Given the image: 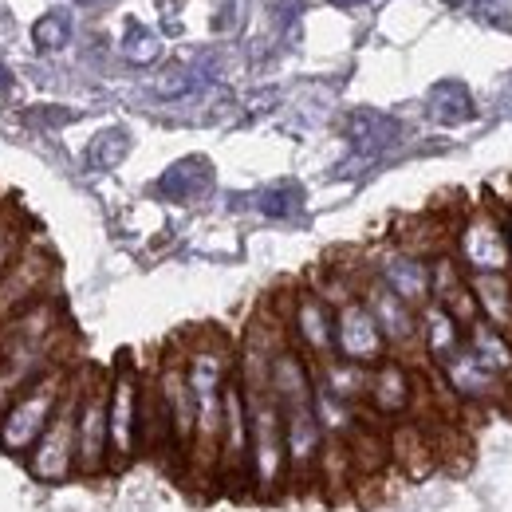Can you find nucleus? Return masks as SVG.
Here are the masks:
<instances>
[{
    "label": "nucleus",
    "instance_id": "cd10ccee",
    "mask_svg": "<svg viewBox=\"0 0 512 512\" xmlns=\"http://www.w3.org/2000/svg\"><path fill=\"white\" fill-rule=\"evenodd\" d=\"M205 79L197 75V71H174V75H166L162 83H158V95L162 99H182V95H190V91H197Z\"/></svg>",
    "mask_w": 512,
    "mask_h": 512
},
{
    "label": "nucleus",
    "instance_id": "4be33fe9",
    "mask_svg": "<svg viewBox=\"0 0 512 512\" xmlns=\"http://www.w3.org/2000/svg\"><path fill=\"white\" fill-rule=\"evenodd\" d=\"M473 304L493 323H505L512 316V288L505 276H473Z\"/></svg>",
    "mask_w": 512,
    "mask_h": 512
},
{
    "label": "nucleus",
    "instance_id": "a878e982",
    "mask_svg": "<svg viewBox=\"0 0 512 512\" xmlns=\"http://www.w3.org/2000/svg\"><path fill=\"white\" fill-rule=\"evenodd\" d=\"M67 36H71V20H67L64 8H52L44 20H36V28H32V40H36V48L40 52H60L67 44Z\"/></svg>",
    "mask_w": 512,
    "mask_h": 512
},
{
    "label": "nucleus",
    "instance_id": "7ed1b4c3",
    "mask_svg": "<svg viewBox=\"0 0 512 512\" xmlns=\"http://www.w3.org/2000/svg\"><path fill=\"white\" fill-rule=\"evenodd\" d=\"M75 406H79V386L71 383L56 418L48 422L40 442L28 449V473L44 485H64L75 477Z\"/></svg>",
    "mask_w": 512,
    "mask_h": 512
},
{
    "label": "nucleus",
    "instance_id": "9b49d317",
    "mask_svg": "<svg viewBox=\"0 0 512 512\" xmlns=\"http://www.w3.org/2000/svg\"><path fill=\"white\" fill-rule=\"evenodd\" d=\"M162 410H166V422H170V434H174V449L178 453H190L193 442V426H197V406H193V390L186 379V363H166L158 386H154Z\"/></svg>",
    "mask_w": 512,
    "mask_h": 512
},
{
    "label": "nucleus",
    "instance_id": "2f4dec72",
    "mask_svg": "<svg viewBox=\"0 0 512 512\" xmlns=\"http://www.w3.org/2000/svg\"><path fill=\"white\" fill-rule=\"evenodd\" d=\"M75 4H83V8H91V4H107V0H75Z\"/></svg>",
    "mask_w": 512,
    "mask_h": 512
},
{
    "label": "nucleus",
    "instance_id": "0eeeda50",
    "mask_svg": "<svg viewBox=\"0 0 512 512\" xmlns=\"http://www.w3.org/2000/svg\"><path fill=\"white\" fill-rule=\"evenodd\" d=\"M280 422H284V449H288V481H308L320 465L323 434L316 406L312 402H288L280 406Z\"/></svg>",
    "mask_w": 512,
    "mask_h": 512
},
{
    "label": "nucleus",
    "instance_id": "aec40b11",
    "mask_svg": "<svg viewBox=\"0 0 512 512\" xmlns=\"http://www.w3.org/2000/svg\"><path fill=\"white\" fill-rule=\"evenodd\" d=\"M446 379L461 398H489V394H497V386H501V379H493L465 347H457L446 359Z\"/></svg>",
    "mask_w": 512,
    "mask_h": 512
},
{
    "label": "nucleus",
    "instance_id": "6ab92c4d",
    "mask_svg": "<svg viewBox=\"0 0 512 512\" xmlns=\"http://www.w3.org/2000/svg\"><path fill=\"white\" fill-rule=\"evenodd\" d=\"M465 351H469L493 379H509L512 375V347L493 323H473V335H469V347H465Z\"/></svg>",
    "mask_w": 512,
    "mask_h": 512
},
{
    "label": "nucleus",
    "instance_id": "7c9ffc66",
    "mask_svg": "<svg viewBox=\"0 0 512 512\" xmlns=\"http://www.w3.org/2000/svg\"><path fill=\"white\" fill-rule=\"evenodd\" d=\"M331 4H339V8H355V4H371V0H331Z\"/></svg>",
    "mask_w": 512,
    "mask_h": 512
},
{
    "label": "nucleus",
    "instance_id": "b1692460",
    "mask_svg": "<svg viewBox=\"0 0 512 512\" xmlns=\"http://www.w3.org/2000/svg\"><path fill=\"white\" fill-rule=\"evenodd\" d=\"M256 209H260L264 217H276V221H284V217H296V213L304 209V190H300L296 182H280V186H268V190L256 197Z\"/></svg>",
    "mask_w": 512,
    "mask_h": 512
},
{
    "label": "nucleus",
    "instance_id": "4468645a",
    "mask_svg": "<svg viewBox=\"0 0 512 512\" xmlns=\"http://www.w3.org/2000/svg\"><path fill=\"white\" fill-rule=\"evenodd\" d=\"M379 414L394 418L402 410H410V398H414V386L402 363H379L371 375H367V394H363Z\"/></svg>",
    "mask_w": 512,
    "mask_h": 512
},
{
    "label": "nucleus",
    "instance_id": "20e7f679",
    "mask_svg": "<svg viewBox=\"0 0 512 512\" xmlns=\"http://www.w3.org/2000/svg\"><path fill=\"white\" fill-rule=\"evenodd\" d=\"M107 465H111L107 383L79 386V406H75V473L99 477Z\"/></svg>",
    "mask_w": 512,
    "mask_h": 512
},
{
    "label": "nucleus",
    "instance_id": "9d476101",
    "mask_svg": "<svg viewBox=\"0 0 512 512\" xmlns=\"http://www.w3.org/2000/svg\"><path fill=\"white\" fill-rule=\"evenodd\" d=\"M461 260L465 268H473L477 276H505L512 260L509 249V233L489 217V213H477L465 229H461Z\"/></svg>",
    "mask_w": 512,
    "mask_h": 512
},
{
    "label": "nucleus",
    "instance_id": "6e6552de",
    "mask_svg": "<svg viewBox=\"0 0 512 512\" xmlns=\"http://www.w3.org/2000/svg\"><path fill=\"white\" fill-rule=\"evenodd\" d=\"M217 473H221V477L249 481V406H245V390H241V383L225 386Z\"/></svg>",
    "mask_w": 512,
    "mask_h": 512
},
{
    "label": "nucleus",
    "instance_id": "f3484780",
    "mask_svg": "<svg viewBox=\"0 0 512 512\" xmlns=\"http://www.w3.org/2000/svg\"><path fill=\"white\" fill-rule=\"evenodd\" d=\"M213 186V166L205 162V158H182V162H174L166 174H162V182H158V193L162 197H170V201H193V197H201V193H209Z\"/></svg>",
    "mask_w": 512,
    "mask_h": 512
},
{
    "label": "nucleus",
    "instance_id": "1a4fd4ad",
    "mask_svg": "<svg viewBox=\"0 0 512 512\" xmlns=\"http://www.w3.org/2000/svg\"><path fill=\"white\" fill-rule=\"evenodd\" d=\"M331 335H335V351L343 355V363L367 367V363L383 359L386 339H383V331H379V323H375V316L367 312L363 300H347V304L335 312Z\"/></svg>",
    "mask_w": 512,
    "mask_h": 512
},
{
    "label": "nucleus",
    "instance_id": "39448f33",
    "mask_svg": "<svg viewBox=\"0 0 512 512\" xmlns=\"http://www.w3.org/2000/svg\"><path fill=\"white\" fill-rule=\"evenodd\" d=\"M52 280H56V260L40 245H28L12 260V268L0 276V327L16 320L20 312L36 308L40 300H48Z\"/></svg>",
    "mask_w": 512,
    "mask_h": 512
},
{
    "label": "nucleus",
    "instance_id": "f8f14e48",
    "mask_svg": "<svg viewBox=\"0 0 512 512\" xmlns=\"http://www.w3.org/2000/svg\"><path fill=\"white\" fill-rule=\"evenodd\" d=\"M398 134H402L398 119H390L383 111H355V115L347 119L351 150H355V158H363V162L386 154V150L398 142Z\"/></svg>",
    "mask_w": 512,
    "mask_h": 512
},
{
    "label": "nucleus",
    "instance_id": "f03ea898",
    "mask_svg": "<svg viewBox=\"0 0 512 512\" xmlns=\"http://www.w3.org/2000/svg\"><path fill=\"white\" fill-rule=\"evenodd\" d=\"M245 406H249V481H253L256 493L268 497L288 481V449H284L280 406L268 394V386L245 390Z\"/></svg>",
    "mask_w": 512,
    "mask_h": 512
},
{
    "label": "nucleus",
    "instance_id": "5701e85b",
    "mask_svg": "<svg viewBox=\"0 0 512 512\" xmlns=\"http://www.w3.org/2000/svg\"><path fill=\"white\" fill-rule=\"evenodd\" d=\"M24 249H28V221L12 201H4L0 205V276L12 268V260Z\"/></svg>",
    "mask_w": 512,
    "mask_h": 512
},
{
    "label": "nucleus",
    "instance_id": "ddd939ff",
    "mask_svg": "<svg viewBox=\"0 0 512 512\" xmlns=\"http://www.w3.org/2000/svg\"><path fill=\"white\" fill-rule=\"evenodd\" d=\"M367 312L375 316V323H379V331H383L386 343H410V339H414V331H418V323H414V308H410L406 300H398L383 280H379V284H371V292H367Z\"/></svg>",
    "mask_w": 512,
    "mask_h": 512
},
{
    "label": "nucleus",
    "instance_id": "393cba45",
    "mask_svg": "<svg viewBox=\"0 0 512 512\" xmlns=\"http://www.w3.org/2000/svg\"><path fill=\"white\" fill-rule=\"evenodd\" d=\"M130 154V134L127 130H103L95 142H91V150H87V162L95 166V170H115L123 158Z\"/></svg>",
    "mask_w": 512,
    "mask_h": 512
},
{
    "label": "nucleus",
    "instance_id": "473e14b6",
    "mask_svg": "<svg viewBox=\"0 0 512 512\" xmlns=\"http://www.w3.org/2000/svg\"><path fill=\"white\" fill-rule=\"evenodd\" d=\"M509 249H512V225H509Z\"/></svg>",
    "mask_w": 512,
    "mask_h": 512
},
{
    "label": "nucleus",
    "instance_id": "bb28decb",
    "mask_svg": "<svg viewBox=\"0 0 512 512\" xmlns=\"http://www.w3.org/2000/svg\"><path fill=\"white\" fill-rule=\"evenodd\" d=\"M158 52H162L158 36L150 28H142V24H130L127 36H123V56H127L130 64H154Z\"/></svg>",
    "mask_w": 512,
    "mask_h": 512
},
{
    "label": "nucleus",
    "instance_id": "a211bd4d",
    "mask_svg": "<svg viewBox=\"0 0 512 512\" xmlns=\"http://www.w3.org/2000/svg\"><path fill=\"white\" fill-rule=\"evenodd\" d=\"M331 327H335V316L327 312V304L320 296H300V304H296V335L312 355H327L335 347Z\"/></svg>",
    "mask_w": 512,
    "mask_h": 512
},
{
    "label": "nucleus",
    "instance_id": "2eb2a0df",
    "mask_svg": "<svg viewBox=\"0 0 512 512\" xmlns=\"http://www.w3.org/2000/svg\"><path fill=\"white\" fill-rule=\"evenodd\" d=\"M426 111L442 127H461V123H469L477 115V103H473V95H469V87L461 79H442V83L430 87Z\"/></svg>",
    "mask_w": 512,
    "mask_h": 512
},
{
    "label": "nucleus",
    "instance_id": "f257e3e1",
    "mask_svg": "<svg viewBox=\"0 0 512 512\" xmlns=\"http://www.w3.org/2000/svg\"><path fill=\"white\" fill-rule=\"evenodd\" d=\"M67 386H71V375L64 367H56L40 383H32L24 394L12 398V406L0 414V449L8 457H28V449L40 442V434L56 418Z\"/></svg>",
    "mask_w": 512,
    "mask_h": 512
},
{
    "label": "nucleus",
    "instance_id": "dca6fc26",
    "mask_svg": "<svg viewBox=\"0 0 512 512\" xmlns=\"http://www.w3.org/2000/svg\"><path fill=\"white\" fill-rule=\"evenodd\" d=\"M383 284L410 308L430 300V268L418 256H394L383 264Z\"/></svg>",
    "mask_w": 512,
    "mask_h": 512
},
{
    "label": "nucleus",
    "instance_id": "412c9836",
    "mask_svg": "<svg viewBox=\"0 0 512 512\" xmlns=\"http://www.w3.org/2000/svg\"><path fill=\"white\" fill-rule=\"evenodd\" d=\"M422 335H426V351H430L438 363H446L449 355L461 347V323L453 320L446 308H438V304L426 308V316H422Z\"/></svg>",
    "mask_w": 512,
    "mask_h": 512
},
{
    "label": "nucleus",
    "instance_id": "c85d7f7f",
    "mask_svg": "<svg viewBox=\"0 0 512 512\" xmlns=\"http://www.w3.org/2000/svg\"><path fill=\"white\" fill-rule=\"evenodd\" d=\"M477 20H489V24H509V0H473L469 4Z\"/></svg>",
    "mask_w": 512,
    "mask_h": 512
},
{
    "label": "nucleus",
    "instance_id": "423d86ee",
    "mask_svg": "<svg viewBox=\"0 0 512 512\" xmlns=\"http://www.w3.org/2000/svg\"><path fill=\"white\" fill-rule=\"evenodd\" d=\"M138 414H142V386L130 367H119L107 383V430H111V461L127 465L138 453Z\"/></svg>",
    "mask_w": 512,
    "mask_h": 512
},
{
    "label": "nucleus",
    "instance_id": "c756f323",
    "mask_svg": "<svg viewBox=\"0 0 512 512\" xmlns=\"http://www.w3.org/2000/svg\"><path fill=\"white\" fill-rule=\"evenodd\" d=\"M4 87H12V75H8V67H0V91Z\"/></svg>",
    "mask_w": 512,
    "mask_h": 512
}]
</instances>
